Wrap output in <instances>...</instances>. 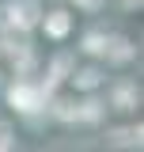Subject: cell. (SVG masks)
I'll use <instances>...</instances> for the list:
<instances>
[{"label":"cell","mask_w":144,"mask_h":152,"mask_svg":"<svg viewBox=\"0 0 144 152\" xmlns=\"http://www.w3.org/2000/svg\"><path fill=\"white\" fill-rule=\"evenodd\" d=\"M8 19H12V27L27 31V27H34V23H38V4H34V0H12Z\"/></svg>","instance_id":"cell-1"},{"label":"cell","mask_w":144,"mask_h":152,"mask_svg":"<svg viewBox=\"0 0 144 152\" xmlns=\"http://www.w3.org/2000/svg\"><path fill=\"white\" fill-rule=\"evenodd\" d=\"M8 99L15 103L19 110H34V107H42V99H46V95L38 91V88H27V84H19V88H12V91H8Z\"/></svg>","instance_id":"cell-2"},{"label":"cell","mask_w":144,"mask_h":152,"mask_svg":"<svg viewBox=\"0 0 144 152\" xmlns=\"http://www.w3.org/2000/svg\"><path fill=\"white\" fill-rule=\"evenodd\" d=\"M103 53H110L114 61H129V53H133V50H129V42H125V38H110L106 46H103Z\"/></svg>","instance_id":"cell-3"},{"label":"cell","mask_w":144,"mask_h":152,"mask_svg":"<svg viewBox=\"0 0 144 152\" xmlns=\"http://www.w3.org/2000/svg\"><path fill=\"white\" fill-rule=\"evenodd\" d=\"M46 31H49L53 38H61L65 31H68V15H65V12H53V15L46 19Z\"/></svg>","instance_id":"cell-4"},{"label":"cell","mask_w":144,"mask_h":152,"mask_svg":"<svg viewBox=\"0 0 144 152\" xmlns=\"http://www.w3.org/2000/svg\"><path fill=\"white\" fill-rule=\"evenodd\" d=\"M110 141L114 145H140V129H118Z\"/></svg>","instance_id":"cell-5"},{"label":"cell","mask_w":144,"mask_h":152,"mask_svg":"<svg viewBox=\"0 0 144 152\" xmlns=\"http://www.w3.org/2000/svg\"><path fill=\"white\" fill-rule=\"evenodd\" d=\"M65 72H68V57H57V61H53V76H49V84H46V91H49V88H53V84H57V80H61ZM46 91H42V95H46Z\"/></svg>","instance_id":"cell-6"},{"label":"cell","mask_w":144,"mask_h":152,"mask_svg":"<svg viewBox=\"0 0 144 152\" xmlns=\"http://www.w3.org/2000/svg\"><path fill=\"white\" fill-rule=\"evenodd\" d=\"M114 99H118V107H121V110H129V107L137 103V91H133V88H118V95H114Z\"/></svg>","instance_id":"cell-7"},{"label":"cell","mask_w":144,"mask_h":152,"mask_svg":"<svg viewBox=\"0 0 144 152\" xmlns=\"http://www.w3.org/2000/svg\"><path fill=\"white\" fill-rule=\"evenodd\" d=\"M76 84H80V88H95V84H99V72H95V69H84V72L76 76Z\"/></svg>","instance_id":"cell-8"},{"label":"cell","mask_w":144,"mask_h":152,"mask_svg":"<svg viewBox=\"0 0 144 152\" xmlns=\"http://www.w3.org/2000/svg\"><path fill=\"white\" fill-rule=\"evenodd\" d=\"M103 46H106V42H103L99 34H87V42H84V50H87V53H103Z\"/></svg>","instance_id":"cell-9"},{"label":"cell","mask_w":144,"mask_h":152,"mask_svg":"<svg viewBox=\"0 0 144 152\" xmlns=\"http://www.w3.org/2000/svg\"><path fill=\"white\" fill-rule=\"evenodd\" d=\"M0 152H12V141L8 137H0Z\"/></svg>","instance_id":"cell-10"},{"label":"cell","mask_w":144,"mask_h":152,"mask_svg":"<svg viewBox=\"0 0 144 152\" xmlns=\"http://www.w3.org/2000/svg\"><path fill=\"white\" fill-rule=\"evenodd\" d=\"M80 4H87V8H91V4H99V0H80Z\"/></svg>","instance_id":"cell-11"}]
</instances>
